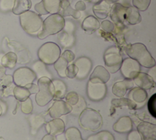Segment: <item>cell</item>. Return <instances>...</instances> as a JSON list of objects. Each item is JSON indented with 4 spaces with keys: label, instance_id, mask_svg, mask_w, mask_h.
<instances>
[{
    "label": "cell",
    "instance_id": "obj_1",
    "mask_svg": "<svg viewBox=\"0 0 156 140\" xmlns=\"http://www.w3.org/2000/svg\"><path fill=\"white\" fill-rule=\"evenodd\" d=\"M124 49L129 58L136 61L142 67L151 68L155 66V59L151 55L146 46L141 43L127 45Z\"/></svg>",
    "mask_w": 156,
    "mask_h": 140
},
{
    "label": "cell",
    "instance_id": "obj_2",
    "mask_svg": "<svg viewBox=\"0 0 156 140\" xmlns=\"http://www.w3.org/2000/svg\"><path fill=\"white\" fill-rule=\"evenodd\" d=\"M65 23L64 17L60 14H52L43 21L41 30L37 37L40 39H44L50 35L59 33L63 30Z\"/></svg>",
    "mask_w": 156,
    "mask_h": 140
},
{
    "label": "cell",
    "instance_id": "obj_3",
    "mask_svg": "<svg viewBox=\"0 0 156 140\" xmlns=\"http://www.w3.org/2000/svg\"><path fill=\"white\" fill-rule=\"evenodd\" d=\"M21 26L23 30L32 36H37L42 28L43 20L39 14L33 11L25 12L20 16Z\"/></svg>",
    "mask_w": 156,
    "mask_h": 140
},
{
    "label": "cell",
    "instance_id": "obj_4",
    "mask_svg": "<svg viewBox=\"0 0 156 140\" xmlns=\"http://www.w3.org/2000/svg\"><path fill=\"white\" fill-rule=\"evenodd\" d=\"M80 127L86 131H96L103 126V117L98 111L92 109H85L79 115Z\"/></svg>",
    "mask_w": 156,
    "mask_h": 140
},
{
    "label": "cell",
    "instance_id": "obj_5",
    "mask_svg": "<svg viewBox=\"0 0 156 140\" xmlns=\"http://www.w3.org/2000/svg\"><path fill=\"white\" fill-rule=\"evenodd\" d=\"M39 91L36 93L35 100L40 107H44L55 97V88L52 80L48 77L40 78L38 80Z\"/></svg>",
    "mask_w": 156,
    "mask_h": 140
},
{
    "label": "cell",
    "instance_id": "obj_6",
    "mask_svg": "<svg viewBox=\"0 0 156 140\" xmlns=\"http://www.w3.org/2000/svg\"><path fill=\"white\" fill-rule=\"evenodd\" d=\"M105 68L109 73L114 74L120 70L123 61L121 55L120 48L116 46H112L105 50L103 55Z\"/></svg>",
    "mask_w": 156,
    "mask_h": 140
},
{
    "label": "cell",
    "instance_id": "obj_7",
    "mask_svg": "<svg viewBox=\"0 0 156 140\" xmlns=\"http://www.w3.org/2000/svg\"><path fill=\"white\" fill-rule=\"evenodd\" d=\"M61 56V48L53 42H47L42 45L38 50L40 61L48 65H54Z\"/></svg>",
    "mask_w": 156,
    "mask_h": 140
},
{
    "label": "cell",
    "instance_id": "obj_8",
    "mask_svg": "<svg viewBox=\"0 0 156 140\" xmlns=\"http://www.w3.org/2000/svg\"><path fill=\"white\" fill-rule=\"evenodd\" d=\"M13 82L16 86L26 87L27 85L33 83L37 79L36 74L29 67H23L17 69L13 74Z\"/></svg>",
    "mask_w": 156,
    "mask_h": 140
},
{
    "label": "cell",
    "instance_id": "obj_9",
    "mask_svg": "<svg viewBox=\"0 0 156 140\" xmlns=\"http://www.w3.org/2000/svg\"><path fill=\"white\" fill-rule=\"evenodd\" d=\"M120 70L125 79L133 80L140 72L141 65L136 61L127 58L123 60Z\"/></svg>",
    "mask_w": 156,
    "mask_h": 140
},
{
    "label": "cell",
    "instance_id": "obj_10",
    "mask_svg": "<svg viewBox=\"0 0 156 140\" xmlns=\"http://www.w3.org/2000/svg\"><path fill=\"white\" fill-rule=\"evenodd\" d=\"M107 93V86L101 82H91L89 80L87 86V95L92 101H100L105 98Z\"/></svg>",
    "mask_w": 156,
    "mask_h": 140
},
{
    "label": "cell",
    "instance_id": "obj_11",
    "mask_svg": "<svg viewBox=\"0 0 156 140\" xmlns=\"http://www.w3.org/2000/svg\"><path fill=\"white\" fill-rule=\"evenodd\" d=\"M127 7L124 6L119 3H115L112 6L109 12L111 19L118 29L124 28V22L125 21V15Z\"/></svg>",
    "mask_w": 156,
    "mask_h": 140
},
{
    "label": "cell",
    "instance_id": "obj_12",
    "mask_svg": "<svg viewBox=\"0 0 156 140\" xmlns=\"http://www.w3.org/2000/svg\"><path fill=\"white\" fill-rule=\"evenodd\" d=\"M72 109V106L66 101L58 100L54 102L52 107L48 110V114L53 119H56L60 118L63 115L70 114Z\"/></svg>",
    "mask_w": 156,
    "mask_h": 140
},
{
    "label": "cell",
    "instance_id": "obj_13",
    "mask_svg": "<svg viewBox=\"0 0 156 140\" xmlns=\"http://www.w3.org/2000/svg\"><path fill=\"white\" fill-rule=\"evenodd\" d=\"M78 67L76 78L80 80H84L87 77L92 68V62L87 57H80L74 63Z\"/></svg>",
    "mask_w": 156,
    "mask_h": 140
},
{
    "label": "cell",
    "instance_id": "obj_14",
    "mask_svg": "<svg viewBox=\"0 0 156 140\" xmlns=\"http://www.w3.org/2000/svg\"><path fill=\"white\" fill-rule=\"evenodd\" d=\"M137 131L142 140H156V126L155 124L142 122L137 126Z\"/></svg>",
    "mask_w": 156,
    "mask_h": 140
},
{
    "label": "cell",
    "instance_id": "obj_15",
    "mask_svg": "<svg viewBox=\"0 0 156 140\" xmlns=\"http://www.w3.org/2000/svg\"><path fill=\"white\" fill-rule=\"evenodd\" d=\"M110 79V73L105 67L98 65L96 67L90 76L91 82H101L106 84Z\"/></svg>",
    "mask_w": 156,
    "mask_h": 140
},
{
    "label": "cell",
    "instance_id": "obj_16",
    "mask_svg": "<svg viewBox=\"0 0 156 140\" xmlns=\"http://www.w3.org/2000/svg\"><path fill=\"white\" fill-rule=\"evenodd\" d=\"M137 87L144 90L151 89L155 85V82L149 74L140 72L136 77L133 79Z\"/></svg>",
    "mask_w": 156,
    "mask_h": 140
},
{
    "label": "cell",
    "instance_id": "obj_17",
    "mask_svg": "<svg viewBox=\"0 0 156 140\" xmlns=\"http://www.w3.org/2000/svg\"><path fill=\"white\" fill-rule=\"evenodd\" d=\"M133 88V82L132 80L125 79L122 81L115 82L112 87V92L115 96L122 98L125 96L128 90Z\"/></svg>",
    "mask_w": 156,
    "mask_h": 140
},
{
    "label": "cell",
    "instance_id": "obj_18",
    "mask_svg": "<svg viewBox=\"0 0 156 140\" xmlns=\"http://www.w3.org/2000/svg\"><path fill=\"white\" fill-rule=\"evenodd\" d=\"M45 129L48 134L54 136H57L58 135L64 133L66 125L63 120L60 118H56V119H54L47 123L45 126Z\"/></svg>",
    "mask_w": 156,
    "mask_h": 140
},
{
    "label": "cell",
    "instance_id": "obj_19",
    "mask_svg": "<svg viewBox=\"0 0 156 140\" xmlns=\"http://www.w3.org/2000/svg\"><path fill=\"white\" fill-rule=\"evenodd\" d=\"M133 128V124L131 118L128 116H123L118 120L113 125V129L117 133H127L131 131Z\"/></svg>",
    "mask_w": 156,
    "mask_h": 140
},
{
    "label": "cell",
    "instance_id": "obj_20",
    "mask_svg": "<svg viewBox=\"0 0 156 140\" xmlns=\"http://www.w3.org/2000/svg\"><path fill=\"white\" fill-rule=\"evenodd\" d=\"M128 98L135 103L137 107L140 104H144L148 98V93L146 90L140 87L132 88L129 93Z\"/></svg>",
    "mask_w": 156,
    "mask_h": 140
},
{
    "label": "cell",
    "instance_id": "obj_21",
    "mask_svg": "<svg viewBox=\"0 0 156 140\" xmlns=\"http://www.w3.org/2000/svg\"><path fill=\"white\" fill-rule=\"evenodd\" d=\"M111 4H109L104 0H101L100 2L96 4L93 7L94 14L96 17L100 19H105L109 15L111 10Z\"/></svg>",
    "mask_w": 156,
    "mask_h": 140
},
{
    "label": "cell",
    "instance_id": "obj_22",
    "mask_svg": "<svg viewBox=\"0 0 156 140\" xmlns=\"http://www.w3.org/2000/svg\"><path fill=\"white\" fill-rule=\"evenodd\" d=\"M58 14H60L63 17L72 16L76 19H79L81 16V12L76 9H72L69 0H61V8Z\"/></svg>",
    "mask_w": 156,
    "mask_h": 140
},
{
    "label": "cell",
    "instance_id": "obj_23",
    "mask_svg": "<svg viewBox=\"0 0 156 140\" xmlns=\"http://www.w3.org/2000/svg\"><path fill=\"white\" fill-rule=\"evenodd\" d=\"M28 122L30 126L31 133L35 135L38 131L45 124V117L41 114H32L28 117Z\"/></svg>",
    "mask_w": 156,
    "mask_h": 140
},
{
    "label": "cell",
    "instance_id": "obj_24",
    "mask_svg": "<svg viewBox=\"0 0 156 140\" xmlns=\"http://www.w3.org/2000/svg\"><path fill=\"white\" fill-rule=\"evenodd\" d=\"M101 23L97 18L94 16L86 17L82 23V28L86 33L91 34L100 28Z\"/></svg>",
    "mask_w": 156,
    "mask_h": 140
},
{
    "label": "cell",
    "instance_id": "obj_25",
    "mask_svg": "<svg viewBox=\"0 0 156 140\" xmlns=\"http://www.w3.org/2000/svg\"><path fill=\"white\" fill-rule=\"evenodd\" d=\"M125 20L131 25H136L140 23L142 17L138 10L133 6L127 7L125 15Z\"/></svg>",
    "mask_w": 156,
    "mask_h": 140
},
{
    "label": "cell",
    "instance_id": "obj_26",
    "mask_svg": "<svg viewBox=\"0 0 156 140\" xmlns=\"http://www.w3.org/2000/svg\"><path fill=\"white\" fill-rule=\"evenodd\" d=\"M32 2L30 0H15L12 11L16 15H20L30 10Z\"/></svg>",
    "mask_w": 156,
    "mask_h": 140
},
{
    "label": "cell",
    "instance_id": "obj_27",
    "mask_svg": "<svg viewBox=\"0 0 156 140\" xmlns=\"http://www.w3.org/2000/svg\"><path fill=\"white\" fill-rule=\"evenodd\" d=\"M32 70L36 74L37 77L39 78V79L42 77H48L50 79H52V75L48 72L47 67L45 66V64H44L41 61H36L33 65Z\"/></svg>",
    "mask_w": 156,
    "mask_h": 140
},
{
    "label": "cell",
    "instance_id": "obj_28",
    "mask_svg": "<svg viewBox=\"0 0 156 140\" xmlns=\"http://www.w3.org/2000/svg\"><path fill=\"white\" fill-rule=\"evenodd\" d=\"M52 82L54 85V88H55V97H54V98L56 100H58L65 98L67 91V87L65 82L61 80H53Z\"/></svg>",
    "mask_w": 156,
    "mask_h": 140
},
{
    "label": "cell",
    "instance_id": "obj_29",
    "mask_svg": "<svg viewBox=\"0 0 156 140\" xmlns=\"http://www.w3.org/2000/svg\"><path fill=\"white\" fill-rule=\"evenodd\" d=\"M41 2L48 14H56L60 11L61 0H42Z\"/></svg>",
    "mask_w": 156,
    "mask_h": 140
},
{
    "label": "cell",
    "instance_id": "obj_30",
    "mask_svg": "<svg viewBox=\"0 0 156 140\" xmlns=\"http://www.w3.org/2000/svg\"><path fill=\"white\" fill-rule=\"evenodd\" d=\"M17 62V56L15 53L10 52L2 58V65L6 68L13 69Z\"/></svg>",
    "mask_w": 156,
    "mask_h": 140
},
{
    "label": "cell",
    "instance_id": "obj_31",
    "mask_svg": "<svg viewBox=\"0 0 156 140\" xmlns=\"http://www.w3.org/2000/svg\"><path fill=\"white\" fill-rule=\"evenodd\" d=\"M31 94L30 93L29 91L25 87H20V86H15L13 89V96L17 100L23 102L28 99Z\"/></svg>",
    "mask_w": 156,
    "mask_h": 140
},
{
    "label": "cell",
    "instance_id": "obj_32",
    "mask_svg": "<svg viewBox=\"0 0 156 140\" xmlns=\"http://www.w3.org/2000/svg\"><path fill=\"white\" fill-rule=\"evenodd\" d=\"M68 66V63L63 58H62L61 56H60L58 60L54 63V67H55L58 76L61 78L66 77V71Z\"/></svg>",
    "mask_w": 156,
    "mask_h": 140
},
{
    "label": "cell",
    "instance_id": "obj_33",
    "mask_svg": "<svg viewBox=\"0 0 156 140\" xmlns=\"http://www.w3.org/2000/svg\"><path fill=\"white\" fill-rule=\"evenodd\" d=\"M112 104L114 107H127L130 109H137V105L129 98H122L120 99H114L112 101Z\"/></svg>",
    "mask_w": 156,
    "mask_h": 140
},
{
    "label": "cell",
    "instance_id": "obj_34",
    "mask_svg": "<svg viewBox=\"0 0 156 140\" xmlns=\"http://www.w3.org/2000/svg\"><path fill=\"white\" fill-rule=\"evenodd\" d=\"M58 40L63 47H70L74 43V37L70 33L62 32L58 35Z\"/></svg>",
    "mask_w": 156,
    "mask_h": 140
},
{
    "label": "cell",
    "instance_id": "obj_35",
    "mask_svg": "<svg viewBox=\"0 0 156 140\" xmlns=\"http://www.w3.org/2000/svg\"><path fill=\"white\" fill-rule=\"evenodd\" d=\"M72 111L70 114L74 115H80V114L84 111L85 109H87V103L83 98V97L79 96V101L77 103L72 107Z\"/></svg>",
    "mask_w": 156,
    "mask_h": 140
},
{
    "label": "cell",
    "instance_id": "obj_36",
    "mask_svg": "<svg viewBox=\"0 0 156 140\" xmlns=\"http://www.w3.org/2000/svg\"><path fill=\"white\" fill-rule=\"evenodd\" d=\"M87 140H115V138L110 132L103 131L88 137Z\"/></svg>",
    "mask_w": 156,
    "mask_h": 140
},
{
    "label": "cell",
    "instance_id": "obj_37",
    "mask_svg": "<svg viewBox=\"0 0 156 140\" xmlns=\"http://www.w3.org/2000/svg\"><path fill=\"white\" fill-rule=\"evenodd\" d=\"M65 137L66 140H83L80 131L76 127H70L67 129Z\"/></svg>",
    "mask_w": 156,
    "mask_h": 140
},
{
    "label": "cell",
    "instance_id": "obj_38",
    "mask_svg": "<svg viewBox=\"0 0 156 140\" xmlns=\"http://www.w3.org/2000/svg\"><path fill=\"white\" fill-rule=\"evenodd\" d=\"M151 0H132L133 6L140 11H145L149 8Z\"/></svg>",
    "mask_w": 156,
    "mask_h": 140
},
{
    "label": "cell",
    "instance_id": "obj_39",
    "mask_svg": "<svg viewBox=\"0 0 156 140\" xmlns=\"http://www.w3.org/2000/svg\"><path fill=\"white\" fill-rule=\"evenodd\" d=\"M21 110L24 114H30L33 111V105L32 100L28 98L26 100L21 102Z\"/></svg>",
    "mask_w": 156,
    "mask_h": 140
},
{
    "label": "cell",
    "instance_id": "obj_40",
    "mask_svg": "<svg viewBox=\"0 0 156 140\" xmlns=\"http://www.w3.org/2000/svg\"><path fill=\"white\" fill-rule=\"evenodd\" d=\"M147 108L149 114L152 117H156V94L154 93L151 96L147 102Z\"/></svg>",
    "mask_w": 156,
    "mask_h": 140
},
{
    "label": "cell",
    "instance_id": "obj_41",
    "mask_svg": "<svg viewBox=\"0 0 156 140\" xmlns=\"http://www.w3.org/2000/svg\"><path fill=\"white\" fill-rule=\"evenodd\" d=\"M15 0H0V11L7 12L12 10Z\"/></svg>",
    "mask_w": 156,
    "mask_h": 140
},
{
    "label": "cell",
    "instance_id": "obj_42",
    "mask_svg": "<svg viewBox=\"0 0 156 140\" xmlns=\"http://www.w3.org/2000/svg\"><path fill=\"white\" fill-rule=\"evenodd\" d=\"M100 27L104 32H107V33H112L115 30V26L114 23L109 20L103 21Z\"/></svg>",
    "mask_w": 156,
    "mask_h": 140
},
{
    "label": "cell",
    "instance_id": "obj_43",
    "mask_svg": "<svg viewBox=\"0 0 156 140\" xmlns=\"http://www.w3.org/2000/svg\"><path fill=\"white\" fill-rule=\"evenodd\" d=\"M79 99V96L78 93L74 92V91H71V92L68 93L66 96V102L68 103L70 106H74L76 104Z\"/></svg>",
    "mask_w": 156,
    "mask_h": 140
},
{
    "label": "cell",
    "instance_id": "obj_44",
    "mask_svg": "<svg viewBox=\"0 0 156 140\" xmlns=\"http://www.w3.org/2000/svg\"><path fill=\"white\" fill-rule=\"evenodd\" d=\"M78 74V67L74 64H71L67 67L66 75L69 79H74Z\"/></svg>",
    "mask_w": 156,
    "mask_h": 140
},
{
    "label": "cell",
    "instance_id": "obj_45",
    "mask_svg": "<svg viewBox=\"0 0 156 140\" xmlns=\"http://www.w3.org/2000/svg\"><path fill=\"white\" fill-rule=\"evenodd\" d=\"M62 58H63L65 60L68 62V63L73 62L75 59V55L70 50H66L62 54L61 56Z\"/></svg>",
    "mask_w": 156,
    "mask_h": 140
},
{
    "label": "cell",
    "instance_id": "obj_46",
    "mask_svg": "<svg viewBox=\"0 0 156 140\" xmlns=\"http://www.w3.org/2000/svg\"><path fill=\"white\" fill-rule=\"evenodd\" d=\"M0 83L3 87H6L13 83V78L11 75H5V76L0 80Z\"/></svg>",
    "mask_w": 156,
    "mask_h": 140
},
{
    "label": "cell",
    "instance_id": "obj_47",
    "mask_svg": "<svg viewBox=\"0 0 156 140\" xmlns=\"http://www.w3.org/2000/svg\"><path fill=\"white\" fill-rule=\"evenodd\" d=\"M34 9H35L36 12H37V14H39V15H45L48 14L46 10H45L44 9V5H43L42 2H39V3H37L35 5V6H34Z\"/></svg>",
    "mask_w": 156,
    "mask_h": 140
},
{
    "label": "cell",
    "instance_id": "obj_48",
    "mask_svg": "<svg viewBox=\"0 0 156 140\" xmlns=\"http://www.w3.org/2000/svg\"><path fill=\"white\" fill-rule=\"evenodd\" d=\"M15 83H12L10 85L7 86L4 88V96L8 97L9 96H13V89L15 87Z\"/></svg>",
    "mask_w": 156,
    "mask_h": 140
},
{
    "label": "cell",
    "instance_id": "obj_49",
    "mask_svg": "<svg viewBox=\"0 0 156 140\" xmlns=\"http://www.w3.org/2000/svg\"><path fill=\"white\" fill-rule=\"evenodd\" d=\"M127 140H142L138 131H132L129 133Z\"/></svg>",
    "mask_w": 156,
    "mask_h": 140
},
{
    "label": "cell",
    "instance_id": "obj_50",
    "mask_svg": "<svg viewBox=\"0 0 156 140\" xmlns=\"http://www.w3.org/2000/svg\"><path fill=\"white\" fill-rule=\"evenodd\" d=\"M25 87L29 91L30 94H36L39 91L38 85L34 84V83H30V84L27 85Z\"/></svg>",
    "mask_w": 156,
    "mask_h": 140
},
{
    "label": "cell",
    "instance_id": "obj_51",
    "mask_svg": "<svg viewBox=\"0 0 156 140\" xmlns=\"http://www.w3.org/2000/svg\"><path fill=\"white\" fill-rule=\"evenodd\" d=\"M63 29L65 30V32H68V33H72L74 30V25L72 22L67 21L65 23V26H64Z\"/></svg>",
    "mask_w": 156,
    "mask_h": 140
},
{
    "label": "cell",
    "instance_id": "obj_52",
    "mask_svg": "<svg viewBox=\"0 0 156 140\" xmlns=\"http://www.w3.org/2000/svg\"><path fill=\"white\" fill-rule=\"evenodd\" d=\"M75 9L78 11H84L86 10V5L83 1H79L75 5Z\"/></svg>",
    "mask_w": 156,
    "mask_h": 140
},
{
    "label": "cell",
    "instance_id": "obj_53",
    "mask_svg": "<svg viewBox=\"0 0 156 140\" xmlns=\"http://www.w3.org/2000/svg\"><path fill=\"white\" fill-rule=\"evenodd\" d=\"M6 109H7L6 104H5L2 100H0V116H1L2 114H4L6 113Z\"/></svg>",
    "mask_w": 156,
    "mask_h": 140
},
{
    "label": "cell",
    "instance_id": "obj_54",
    "mask_svg": "<svg viewBox=\"0 0 156 140\" xmlns=\"http://www.w3.org/2000/svg\"><path fill=\"white\" fill-rule=\"evenodd\" d=\"M6 67H4L2 64H0V80H1L6 75Z\"/></svg>",
    "mask_w": 156,
    "mask_h": 140
},
{
    "label": "cell",
    "instance_id": "obj_55",
    "mask_svg": "<svg viewBox=\"0 0 156 140\" xmlns=\"http://www.w3.org/2000/svg\"><path fill=\"white\" fill-rule=\"evenodd\" d=\"M149 75V76L152 78V79H153V80L155 82L156 80V79H155V66L151 67V69L150 70L149 74H148Z\"/></svg>",
    "mask_w": 156,
    "mask_h": 140
},
{
    "label": "cell",
    "instance_id": "obj_56",
    "mask_svg": "<svg viewBox=\"0 0 156 140\" xmlns=\"http://www.w3.org/2000/svg\"><path fill=\"white\" fill-rule=\"evenodd\" d=\"M42 140H56V136L52 135H50V134H47L46 135H45L44 137H43Z\"/></svg>",
    "mask_w": 156,
    "mask_h": 140
},
{
    "label": "cell",
    "instance_id": "obj_57",
    "mask_svg": "<svg viewBox=\"0 0 156 140\" xmlns=\"http://www.w3.org/2000/svg\"><path fill=\"white\" fill-rule=\"evenodd\" d=\"M56 140H66L65 135H64L63 133L60 134V135H58L56 136Z\"/></svg>",
    "mask_w": 156,
    "mask_h": 140
},
{
    "label": "cell",
    "instance_id": "obj_58",
    "mask_svg": "<svg viewBox=\"0 0 156 140\" xmlns=\"http://www.w3.org/2000/svg\"><path fill=\"white\" fill-rule=\"evenodd\" d=\"M104 1H105L109 4H114L115 3H117V2L119 1V0H104Z\"/></svg>",
    "mask_w": 156,
    "mask_h": 140
},
{
    "label": "cell",
    "instance_id": "obj_59",
    "mask_svg": "<svg viewBox=\"0 0 156 140\" xmlns=\"http://www.w3.org/2000/svg\"><path fill=\"white\" fill-rule=\"evenodd\" d=\"M86 1H87L89 2H91V3H93V4H97L98 2H100L101 0H86Z\"/></svg>",
    "mask_w": 156,
    "mask_h": 140
}]
</instances>
